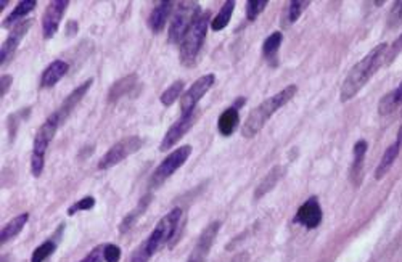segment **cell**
<instances>
[{
    "instance_id": "6da1fadb",
    "label": "cell",
    "mask_w": 402,
    "mask_h": 262,
    "mask_svg": "<svg viewBox=\"0 0 402 262\" xmlns=\"http://www.w3.org/2000/svg\"><path fill=\"white\" fill-rule=\"evenodd\" d=\"M388 48L389 46L386 42L380 43V46L373 47L366 57H364L361 61H357V63L353 66V70H351L348 73V76L344 78L340 90V100L343 103L353 100L357 93H359L362 87L373 78V74L386 63Z\"/></svg>"
},
{
    "instance_id": "7a4b0ae2",
    "label": "cell",
    "mask_w": 402,
    "mask_h": 262,
    "mask_svg": "<svg viewBox=\"0 0 402 262\" xmlns=\"http://www.w3.org/2000/svg\"><path fill=\"white\" fill-rule=\"evenodd\" d=\"M182 217H184V211L180 208H174L172 211L163 217V219L156 224L153 232L150 234L147 241L142 243V246L132 254L130 262H147L153 254H156L165 245H171V240L179 239V230L182 224Z\"/></svg>"
},
{
    "instance_id": "3957f363",
    "label": "cell",
    "mask_w": 402,
    "mask_h": 262,
    "mask_svg": "<svg viewBox=\"0 0 402 262\" xmlns=\"http://www.w3.org/2000/svg\"><path fill=\"white\" fill-rule=\"evenodd\" d=\"M297 92H298L297 85H288L284 90H280L271 98L264 100L261 105H257V107L251 111L249 116L247 117V121H244V124L242 126V135L247 137V139H251V137L259 134L264 126L267 124V121L271 120V116L277 113V111L282 107H285L287 103H290L293 97L297 95Z\"/></svg>"
},
{
    "instance_id": "277c9868",
    "label": "cell",
    "mask_w": 402,
    "mask_h": 262,
    "mask_svg": "<svg viewBox=\"0 0 402 262\" xmlns=\"http://www.w3.org/2000/svg\"><path fill=\"white\" fill-rule=\"evenodd\" d=\"M211 11H203L187 31L180 43V65L190 68L197 63V58L203 48V43L210 29Z\"/></svg>"
},
{
    "instance_id": "5b68a950",
    "label": "cell",
    "mask_w": 402,
    "mask_h": 262,
    "mask_svg": "<svg viewBox=\"0 0 402 262\" xmlns=\"http://www.w3.org/2000/svg\"><path fill=\"white\" fill-rule=\"evenodd\" d=\"M60 116L53 113L47 117V121L37 130L34 137L33 153H31V172H33L34 177H39L43 172V167H46V153L50 142L53 140L56 130L60 127Z\"/></svg>"
},
{
    "instance_id": "8992f818",
    "label": "cell",
    "mask_w": 402,
    "mask_h": 262,
    "mask_svg": "<svg viewBox=\"0 0 402 262\" xmlns=\"http://www.w3.org/2000/svg\"><path fill=\"white\" fill-rule=\"evenodd\" d=\"M200 15L201 14H200L198 2L187 0V2L177 4V9L174 11L171 26H169V33H168L169 43H182L187 31L190 29V26Z\"/></svg>"
},
{
    "instance_id": "52a82bcc",
    "label": "cell",
    "mask_w": 402,
    "mask_h": 262,
    "mask_svg": "<svg viewBox=\"0 0 402 262\" xmlns=\"http://www.w3.org/2000/svg\"><path fill=\"white\" fill-rule=\"evenodd\" d=\"M143 145V140L140 137L132 135V137H125V139L116 142L108 152H106L102 158L98 161V169L105 171V169H111L113 166H116L124 161L128 156L134 154L139 152Z\"/></svg>"
},
{
    "instance_id": "ba28073f",
    "label": "cell",
    "mask_w": 402,
    "mask_h": 262,
    "mask_svg": "<svg viewBox=\"0 0 402 262\" xmlns=\"http://www.w3.org/2000/svg\"><path fill=\"white\" fill-rule=\"evenodd\" d=\"M190 154H192V145H184L179 147L177 150H174V152L166 156V158L163 159V163L156 167L155 172L152 174V179H150V185L160 187L161 184H165L175 171L180 169V167L187 163Z\"/></svg>"
},
{
    "instance_id": "9c48e42d",
    "label": "cell",
    "mask_w": 402,
    "mask_h": 262,
    "mask_svg": "<svg viewBox=\"0 0 402 262\" xmlns=\"http://www.w3.org/2000/svg\"><path fill=\"white\" fill-rule=\"evenodd\" d=\"M215 84H216L215 74H205V76H201L200 79L195 80V83L190 85V89H188L180 98L182 116L193 113L197 105L200 103V100L212 89V85Z\"/></svg>"
},
{
    "instance_id": "30bf717a",
    "label": "cell",
    "mask_w": 402,
    "mask_h": 262,
    "mask_svg": "<svg viewBox=\"0 0 402 262\" xmlns=\"http://www.w3.org/2000/svg\"><path fill=\"white\" fill-rule=\"evenodd\" d=\"M324 219L322 208H320V203L316 197L307 198V201L299 206L297 214L293 217V222L298 224V226H303L307 230L317 229L320 226V222Z\"/></svg>"
},
{
    "instance_id": "8fae6325",
    "label": "cell",
    "mask_w": 402,
    "mask_h": 262,
    "mask_svg": "<svg viewBox=\"0 0 402 262\" xmlns=\"http://www.w3.org/2000/svg\"><path fill=\"white\" fill-rule=\"evenodd\" d=\"M219 230H221V222L216 221L210 224L198 236L197 245H195L192 254L188 256L187 262H206V258H208L211 248L215 245Z\"/></svg>"
},
{
    "instance_id": "7c38bea8",
    "label": "cell",
    "mask_w": 402,
    "mask_h": 262,
    "mask_svg": "<svg viewBox=\"0 0 402 262\" xmlns=\"http://www.w3.org/2000/svg\"><path fill=\"white\" fill-rule=\"evenodd\" d=\"M68 5H70L68 0H53V2L48 4L46 14L42 16V34L46 39H52L56 31H58L61 18L68 10Z\"/></svg>"
},
{
    "instance_id": "4fadbf2b",
    "label": "cell",
    "mask_w": 402,
    "mask_h": 262,
    "mask_svg": "<svg viewBox=\"0 0 402 262\" xmlns=\"http://www.w3.org/2000/svg\"><path fill=\"white\" fill-rule=\"evenodd\" d=\"M31 24H33V21H31V20L21 21L20 24H16V26L10 31L9 37L2 43V48H0V65H2V66L7 65L9 60L14 57L16 48L20 47L23 37L26 36V33L29 31Z\"/></svg>"
},
{
    "instance_id": "5bb4252c",
    "label": "cell",
    "mask_w": 402,
    "mask_h": 262,
    "mask_svg": "<svg viewBox=\"0 0 402 262\" xmlns=\"http://www.w3.org/2000/svg\"><path fill=\"white\" fill-rule=\"evenodd\" d=\"M197 122V113H190V115H185V116H180V120L177 122H174L171 127L165 135V139L161 142V147L160 150L161 152H168V150H171L175 143H177L182 137H184L188 130L193 127V124Z\"/></svg>"
},
{
    "instance_id": "9a60e30c",
    "label": "cell",
    "mask_w": 402,
    "mask_h": 262,
    "mask_svg": "<svg viewBox=\"0 0 402 262\" xmlns=\"http://www.w3.org/2000/svg\"><path fill=\"white\" fill-rule=\"evenodd\" d=\"M92 84H93V79H87L86 83L78 85L76 89H74V90L70 93V95H68V97L65 98V102L61 103L60 110L56 111V115L60 116V121H61V122L66 121V117L71 115V111H73L74 108H76L78 105L81 103V100H83L86 93L89 92Z\"/></svg>"
},
{
    "instance_id": "2e32d148",
    "label": "cell",
    "mask_w": 402,
    "mask_h": 262,
    "mask_svg": "<svg viewBox=\"0 0 402 262\" xmlns=\"http://www.w3.org/2000/svg\"><path fill=\"white\" fill-rule=\"evenodd\" d=\"M174 2L172 0H163V2H158L155 5V9L152 10L148 18V26L153 33H161L165 29L168 18L171 16V11L174 9Z\"/></svg>"
},
{
    "instance_id": "e0dca14e",
    "label": "cell",
    "mask_w": 402,
    "mask_h": 262,
    "mask_svg": "<svg viewBox=\"0 0 402 262\" xmlns=\"http://www.w3.org/2000/svg\"><path fill=\"white\" fill-rule=\"evenodd\" d=\"M68 70H70V66H68L66 61L63 60L52 61V63L46 68V71L42 73L41 89H50V87H53L63 76H65Z\"/></svg>"
},
{
    "instance_id": "ac0fdd59",
    "label": "cell",
    "mask_w": 402,
    "mask_h": 262,
    "mask_svg": "<svg viewBox=\"0 0 402 262\" xmlns=\"http://www.w3.org/2000/svg\"><path fill=\"white\" fill-rule=\"evenodd\" d=\"M238 122H240V115H238V110H235L234 107L227 108L217 120L219 134H221L222 137H230L237 130Z\"/></svg>"
},
{
    "instance_id": "d6986e66",
    "label": "cell",
    "mask_w": 402,
    "mask_h": 262,
    "mask_svg": "<svg viewBox=\"0 0 402 262\" xmlns=\"http://www.w3.org/2000/svg\"><path fill=\"white\" fill-rule=\"evenodd\" d=\"M399 152H401V143H398V142L393 143V145H389L385 150V153H383V156H381L380 164L376 166V171H375V179L376 180H381L383 177L386 176V174L389 172V169H391V167H393L394 161L398 159Z\"/></svg>"
},
{
    "instance_id": "ffe728a7",
    "label": "cell",
    "mask_w": 402,
    "mask_h": 262,
    "mask_svg": "<svg viewBox=\"0 0 402 262\" xmlns=\"http://www.w3.org/2000/svg\"><path fill=\"white\" fill-rule=\"evenodd\" d=\"M368 143L366 140H359L356 142L353 154H354V163L351 166V179L356 185H359L361 177H362V171H364V159H366V153H367Z\"/></svg>"
},
{
    "instance_id": "44dd1931",
    "label": "cell",
    "mask_w": 402,
    "mask_h": 262,
    "mask_svg": "<svg viewBox=\"0 0 402 262\" xmlns=\"http://www.w3.org/2000/svg\"><path fill=\"white\" fill-rule=\"evenodd\" d=\"M28 221H29V214L23 213V214L14 217V219L5 224L2 232H0V241H2V245H4V243H9L10 240H14L15 236L20 235L21 230L24 229V226L28 224Z\"/></svg>"
},
{
    "instance_id": "7402d4cb",
    "label": "cell",
    "mask_w": 402,
    "mask_h": 262,
    "mask_svg": "<svg viewBox=\"0 0 402 262\" xmlns=\"http://www.w3.org/2000/svg\"><path fill=\"white\" fill-rule=\"evenodd\" d=\"M150 201H152V195L143 197V198L140 199V203L137 204V208H135L134 211H132V213H129L128 216H125L124 219H123V222L119 224V232L125 234V232H128V230H130L132 227H134L135 222L139 221V217L147 211Z\"/></svg>"
},
{
    "instance_id": "603a6c76",
    "label": "cell",
    "mask_w": 402,
    "mask_h": 262,
    "mask_svg": "<svg viewBox=\"0 0 402 262\" xmlns=\"http://www.w3.org/2000/svg\"><path fill=\"white\" fill-rule=\"evenodd\" d=\"M282 42H284V34L277 31V33H272L271 36H269L262 43V57L266 58L272 66L275 65L274 60L277 58V53H279V48L282 46Z\"/></svg>"
},
{
    "instance_id": "cb8c5ba5",
    "label": "cell",
    "mask_w": 402,
    "mask_h": 262,
    "mask_svg": "<svg viewBox=\"0 0 402 262\" xmlns=\"http://www.w3.org/2000/svg\"><path fill=\"white\" fill-rule=\"evenodd\" d=\"M282 176H284V167H280V166L274 167L272 171H269L267 176L261 180L259 187H257V189H256L254 198L259 199V198H262L264 195H267V193L271 192V190L274 189V187L279 184V180L282 179Z\"/></svg>"
},
{
    "instance_id": "d4e9b609",
    "label": "cell",
    "mask_w": 402,
    "mask_h": 262,
    "mask_svg": "<svg viewBox=\"0 0 402 262\" xmlns=\"http://www.w3.org/2000/svg\"><path fill=\"white\" fill-rule=\"evenodd\" d=\"M401 103H402V83L398 87H396L393 92L386 93V95L380 100L378 113L381 116H386L389 113H393V111L398 108Z\"/></svg>"
},
{
    "instance_id": "484cf974",
    "label": "cell",
    "mask_w": 402,
    "mask_h": 262,
    "mask_svg": "<svg viewBox=\"0 0 402 262\" xmlns=\"http://www.w3.org/2000/svg\"><path fill=\"white\" fill-rule=\"evenodd\" d=\"M36 5H37L36 0H24V2H20L15 7V10L7 16V20L2 23V26L10 28V26H14V24H15V26H16V24H20L21 18L29 15L31 11L36 9Z\"/></svg>"
},
{
    "instance_id": "4316f807",
    "label": "cell",
    "mask_w": 402,
    "mask_h": 262,
    "mask_svg": "<svg viewBox=\"0 0 402 262\" xmlns=\"http://www.w3.org/2000/svg\"><path fill=\"white\" fill-rule=\"evenodd\" d=\"M135 83H137L135 74H129V76H125L121 80H118V83H115V85H113L111 89H110L108 102L113 103V102H116V100H119L121 97H124L125 93H129L132 89H134Z\"/></svg>"
},
{
    "instance_id": "83f0119b",
    "label": "cell",
    "mask_w": 402,
    "mask_h": 262,
    "mask_svg": "<svg viewBox=\"0 0 402 262\" xmlns=\"http://www.w3.org/2000/svg\"><path fill=\"white\" fill-rule=\"evenodd\" d=\"M235 5L237 4L234 2V0H227V2H224L221 10H219V14L211 20L212 31H222L224 28H227V24L230 23L232 14H234V10H235Z\"/></svg>"
},
{
    "instance_id": "f1b7e54d",
    "label": "cell",
    "mask_w": 402,
    "mask_h": 262,
    "mask_svg": "<svg viewBox=\"0 0 402 262\" xmlns=\"http://www.w3.org/2000/svg\"><path fill=\"white\" fill-rule=\"evenodd\" d=\"M184 80H175L174 84H171L168 89L161 93V103L165 107H171V105L177 100L179 97H182V92H184Z\"/></svg>"
},
{
    "instance_id": "f546056e",
    "label": "cell",
    "mask_w": 402,
    "mask_h": 262,
    "mask_svg": "<svg viewBox=\"0 0 402 262\" xmlns=\"http://www.w3.org/2000/svg\"><path fill=\"white\" fill-rule=\"evenodd\" d=\"M55 249H56V243L53 240L43 241L42 245H39L34 249L31 262H43L55 253Z\"/></svg>"
},
{
    "instance_id": "4dcf8cb0",
    "label": "cell",
    "mask_w": 402,
    "mask_h": 262,
    "mask_svg": "<svg viewBox=\"0 0 402 262\" xmlns=\"http://www.w3.org/2000/svg\"><path fill=\"white\" fill-rule=\"evenodd\" d=\"M309 0H292V2L288 4V20H290V23L298 21L299 16L303 15V11L309 7Z\"/></svg>"
},
{
    "instance_id": "1f68e13d",
    "label": "cell",
    "mask_w": 402,
    "mask_h": 262,
    "mask_svg": "<svg viewBox=\"0 0 402 262\" xmlns=\"http://www.w3.org/2000/svg\"><path fill=\"white\" fill-rule=\"evenodd\" d=\"M269 5L267 0H248L247 2V20L254 21Z\"/></svg>"
},
{
    "instance_id": "d6a6232c",
    "label": "cell",
    "mask_w": 402,
    "mask_h": 262,
    "mask_svg": "<svg viewBox=\"0 0 402 262\" xmlns=\"http://www.w3.org/2000/svg\"><path fill=\"white\" fill-rule=\"evenodd\" d=\"M96 198L93 197H84V198H81L79 201L74 203L70 209L66 211L68 216H74L76 213H79V211H89L92 209L93 206H96Z\"/></svg>"
},
{
    "instance_id": "836d02e7",
    "label": "cell",
    "mask_w": 402,
    "mask_h": 262,
    "mask_svg": "<svg viewBox=\"0 0 402 262\" xmlns=\"http://www.w3.org/2000/svg\"><path fill=\"white\" fill-rule=\"evenodd\" d=\"M103 259H105V262H119V259H121V248L113 245V243L105 245Z\"/></svg>"
},
{
    "instance_id": "e575fe53",
    "label": "cell",
    "mask_w": 402,
    "mask_h": 262,
    "mask_svg": "<svg viewBox=\"0 0 402 262\" xmlns=\"http://www.w3.org/2000/svg\"><path fill=\"white\" fill-rule=\"evenodd\" d=\"M402 23V2H396L391 9V14H389V28H396Z\"/></svg>"
},
{
    "instance_id": "d590c367",
    "label": "cell",
    "mask_w": 402,
    "mask_h": 262,
    "mask_svg": "<svg viewBox=\"0 0 402 262\" xmlns=\"http://www.w3.org/2000/svg\"><path fill=\"white\" fill-rule=\"evenodd\" d=\"M401 52H402V34L391 43V47L388 48L386 63H391V61H393L396 57H398V55H399Z\"/></svg>"
},
{
    "instance_id": "8d00e7d4",
    "label": "cell",
    "mask_w": 402,
    "mask_h": 262,
    "mask_svg": "<svg viewBox=\"0 0 402 262\" xmlns=\"http://www.w3.org/2000/svg\"><path fill=\"white\" fill-rule=\"evenodd\" d=\"M103 248L105 245H98L92 249V251L86 256L83 261L79 262H103Z\"/></svg>"
},
{
    "instance_id": "74e56055",
    "label": "cell",
    "mask_w": 402,
    "mask_h": 262,
    "mask_svg": "<svg viewBox=\"0 0 402 262\" xmlns=\"http://www.w3.org/2000/svg\"><path fill=\"white\" fill-rule=\"evenodd\" d=\"M11 80H14V78H11L10 74H5V76H2V79H0V95L2 97H5L9 93Z\"/></svg>"
},
{
    "instance_id": "f35d334b",
    "label": "cell",
    "mask_w": 402,
    "mask_h": 262,
    "mask_svg": "<svg viewBox=\"0 0 402 262\" xmlns=\"http://www.w3.org/2000/svg\"><path fill=\"white\" fill-rule=\"evenodd\" d=\"M244 102H247V98L240 97V98H237V102H235L234 105H232V107H234L235 110H240V108L243 107V105H244Z\"/></svg>"
},
{
    "instance_id": "ab89813d",
    "label": "cell",
    "mask_w": 402,
    "mask_h": 262,
    "mask_svg": "<svg viewBox=\"0 0 402 262\" xmlns=\"http://www.w3.org/2000/svg\"><path fill=\"white\" fill-rule=\"evenodd\" d=\"M7 5H9V0H2V2H0V10H4Z\"/></svg>"
}]
</instances>
